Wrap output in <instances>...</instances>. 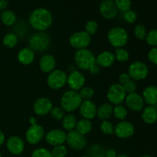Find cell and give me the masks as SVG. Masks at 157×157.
Returning <instances> with one entry per match:
<instances>
[{"instance_id": "cell-1", "label": "cell", "mask_w": 157, "mask_h": 157, "mask_svg": "<svg viewBox=\"0 0 157 157\" xmlns=\"http://www.w3.org/2000/svg\"><path fill=\"white\" fill-rule=\"evenodd\" d=\"M29 24L37 32H45L53 22L50 11L44 8H38L32 11L29 15Z\"/></svg>"}, {"instance_id": "cell-16", "label": "cell", "mask_w": 157, "mask_h": 157, "mask_svg": "<svg viewBox=\"0 0 157 157\" xmlns=\"http://www.w3.org/2000/svg\"><path fill=\"white\" fill-rule=\"evenodd\" d=\"M45 141L48 145L55 146L62 145L66 142L67 134L65 132L60 129H53L48 132L44 136Z\"/></svg>"}, {"instance_id": "cell-12", "label": "cell", "mask_w": 157, "mask_h": 157, "mask_svg": "<svg viewBox=\"0 0 157 157\" xmlns=\"http://www.w3.org/2000/svg\"><path fill=\"white\" fill-rule=\"evenodd\" d=\"M135 127L131 122L126 121H120L114 127V133L120 139H127L134 134Z\"/></svg>"}, {"instance_id": "cell-39", "label": "cell", "mask_w": 157, "mask_h": 157, "mask_svg": "<svg viewBox=\"0 0 157 157\" xmlns=\"http://www.w3.org/2000/svg\"><path fill=\"white\" fill-rule=\"evenodd\" d=\"M64 113H65V111L61 107H54L50 112L52 117L56 121L62 120L64 117L65 116Z\"/></svg>"}, {"instance_id": "cell-24", "label": "cell", "mask_w": 157, "mask_h": 157, "mask_svg": "<svg viewBox=\"0 0 157 157\" xmlns=\"http://www.w3.org/2000/svg\"><path fill=\"white\" fill-rule=\"evenodd\" d=\"M35 52L29 48L21 49L18 54V61L23 65H29L34 61Z\"/></svg>"}, {"instance_id": "cell-15", "label": "cell", "mask_w": 157, "mask_h": 157, "mask_svg": "<svg viewBox=\"0 0 157 157\" xmlns=\"http://www.w3.org/2000/svg\"><path fill=\"white\" fill-rule=\"evenodd\" d=\"M100 13L105 19H113L118 15L117 7L113 0H104L100 5Z\"/></svg>"}, {"instance_id": "cell-40", "label": "cell", "mask_w": 157, "mask_h": 157, "mask_svg": "<svg viewBox=\"0 0 157 157\" xmlns=\"http://www.w3.org/2000/svg\"><path fill=\"white\" fill-rule=\"evenodd\" d=\"M31 157H54L52 151L46 148L35 149L32 153Z\"/></svg>"}, {"instance_id": "cell-37", "label": "cell", "mask_w": 157, "mask_h": 157, "mask_svg": "<svg viewBox=\"0 0 157 157\" xmlns=\"http://www.w3.org/2000/svg\"><path fill=\"white\" fill-rule=\"evenodd\" d=\"M52 153L54 157H65L67 153V148L64 144L55 146L52 150Z\"/></svg>"}, {"instance_id": "cell-21", "label": "cell", "mask_w": 157, "mask_h": 157, "mask_svg": "<svg viewBox=\"0 0 157 157\" xmlns=\"http://www.w3.org/2000/svg\"><path fill=\"white\" fill-rule=\"evenodd\" d=\"M56 66V60L55 57L50 54H45L39 60V67L44 73H51Z\"/></svg>"}, {"instance_id": "cell-55", "label": "cell", "mask_w": 157, "mask_h": 157, "mask_svg": "<svg viewBox=\"0 0 157 157\" xmlns=\"http://www.w3.org/2000/svg\"><path fill=\"white\" fill-rule=\"evenodd\" d=\"M0 16H1V12H0Z\"/></svg>"}, {"instance_id": "cell-53", "label": "cell", "mask_w": 157, "mask_h": 157, "mask_svg": "<svg viewBox=\"0 0 157 157\" xmlns=\"http://www.w3.org/2000/svg\"><path fill=\"white\" fill-rule=\"evenodd\" d=\"M155 107H156V109L157 110V104H156V105H155Z\"/></svg>"}, {"instance_id": "cell-47", "label": "cell", "mask_w": 157, "mask_h": 157, "mask_svg": "<svg viewBox=\"0 0 157 157\" xmlns=\"http://www.w3.org/2000/svg\"><path fill=\"white\" fill-rule=\"evenodd\" d=\"M117 152L113 149H109V150H106L105 157H117Z\"/></svg>"}, {"instance_id": "cell-36", "label": "cell", "mask_w": 157, "mask_h": 157, "mask_svg": "<svg viewBox=\"0 0 157 157\" xmlns=\"http://www.w3.org/2000/svg\"><path fill=\"white\" fill-rule=\"evenodd\" d=\"M146 41L151 47H157V29H153L147 32Z\"/></svg>"}, {"instance_id": "cell-51", "label": "cell", "mask_w": 157, "mask_h": 157, "mask_svg": "<svg viewBox=\"0 0 157 157\" xmlns=\"http://www.w3.org/2000/svg\"><path fill=\"white\" fill-rule=\"evenodd\" d=\"M140 157H153V156H149V155H144V156H140Z\"/></svg>"}, {"instance_id": "cell-17", "label": "cell", "mask_w": 157, "mask_h": 157, "mask_svg": "<svg viewBox=\"0 0 157 157\" xmlns=\"http://www.w3.org/2000/svg\"><path fill=\"white\" fill-rule=\"evenodd\" d=\"M53 108L52 101L47 98H40L35 101L33 104V110L38 116H45Z\"/></svg>"}, {"instance_id": "cell-30", "label": "cell", "mask_w": 157, "mask_h": 157, "mask_svg": "<svg viewBox=\"0 0 157 157\" xmlns=\"http://www.w3.org/2000/svg\"><path fill=\"white\" fill-rule=\"evenodd\" d=\"M2 42L6 47L9 48H15L18 44V37L17 36L15 33L9 32V33L6 34L5 35L4 38H3Z\"/></svg>"}, {"instance_id": "cell-43", "label": "cell", "mask_w": 157, "mask_h": 157, "mask_svg": "<svg viewBox=\"0 0 157 157\" xmlns=\"http://www.w3.org/2000/svg\"><path fill=\"white\" fill-rule=\"evenodd\" d=\"M123 86H124V90L127 92V94H132L136 92V82H135V81H133V80H130L128 82H127Z\"/></svg>"}, {"instance_id": "cell-25", "label": "cell", "mask_w": 157, "mask_h": 157, "mask_svg": "<svg viewBox=\"0 0 157 157\" xmlns=\"http://www.w3.org/2000/svg\"><path fill=\"white\" fill-rule=\"evenodd\" d=\"M113 109L111 104L104 103L97 109V116L102 121H107L113 116Z\"/></svg>"}, {"instance_id": "cell-52", "label": "cell", "mask_w": 157, "mask_h": 157, "mask_svg": "<svg viewBox=\"0 0 157 157\" xmlns=\"http://www.w3.org/2000/svg\"><path fill=\"white\" fill-rule=\"evenodd\" d=\"M81 157H90V156H81Z\"/></svg>"}, {"instance_id": "cell-14", "label": "cell", "mask_w": 157, "mask_h": 157, "mask_svg": "<svg viewBox=\"0 0 157 157\" xmlns=\"http://www.w3.org/2000/svg\"><path fill=\"white\" fill-rule=\"evenodd\" d=\"M85 81L86 79L84 75L78 71H72L70 72L69 75H67V84L71 90L75 91H78L84 87Z\"/></svg>"}, {"instance_id": "cell-31", "label": "cell", "mask_w": 157, "mask_h": 157, "mask_svg": "<svg viewBox=\"0 0 157 157\" xmlns=\"http://www.w3.org/2000/svg\"><path fill=\"white\" fill-rule=\"evenodd\" d=\"M127 113H128L127 108L121 104L115 105L113 109V116L120 121H124V119L127 117Z\"/></svg>"}, {"instance_id": "cell-6", "label": "cell", "mask_w": 157, "mask_h": 157, "mask_svg": "<svg viewBox=\"0 0 157 157\" xmlns=\"http://www.w3.org/2000/svg\"><path fill=\"white\" fill-rule=\"evenodd\" d=\"M75 62L79 68L89 71L94 64H96V57L87 48L78 49L75 54Z\"/></svg>"}, {"instance_id": "cell-35", "label": "cell", "mask_w": 157, "mask_h": 157, "mask_svg": "<svg viewBox=\"0 0 157 157\" xmlns=\"http://www.w3.org/2000/svg\"><path fill=\"white\" fill-rule=\"evenodd\" d=\"M133 33H134L135 37L138 38L139 40H145L146 37L147 35V29L144 25L141 24H137L135 25L134 29H133Z\"/></svg>"}, {"instance_id": "cell-8", "label": "cell", "mask_w": 157, "mask_h": 157, "mask_svg": "<svg viewBox=\"0 0 157 157\" xmlns=\"http://www.w3.org/2000/svg\"><path fill=\"white\" fill-rule=\"evenodd\" d=\"M127 92L124 90V86L119 83L113 84L109 87L107 93V98L109 102L114 105L121 104L127 97Z\"/></svg>"}, {"instance_id": "cell-45", "label": "cell", "mask_w": 157, "mask_h": 157, "mask_svg": "<svg viewBox=\"0 0 157 157\" xmlns=\"http://www.w3.org/2000/svg\"><path fill=\"white\" fill-rule=\"evenodd\" d=\"M118 80H119V84H121V85H124L126 83L128 82L130 80H131V78H130L128 73H122L119 75Z\"/></svg>"}, {"instance_id": "cell-26", "label": "cell", "mask_w": 157, "mask_h": 157, "mask_svg": "<svg viewBox=\"0 0 157 157\" xmlns=\"http://www.w3.org/2000/svg\"><path fill=\"white\" fill-rule=\"evenodd\" d=\"M75 129L78 133H80L81 134L85 135L88 134L89 133H90V131L93 129V124H92L91 121L90 120L87 119H81L80 121H78L77 122V125Z\"/></svg>"}, {"instance_id": "cell-33", "label": "cell", "mask_w": 157, "mask_h": 157, "mask_svg": "<svg viewBox=\"0 0 157 157\" xmlns=\"http://www.w3.org/2000/svg\"><path fill=\"white\" fill-rule=\"evenodd\" d=\"M78 93L82 101H90L94 95V90L92 87L84 86L79 90Z\"/></svg>"}, {"instance_id": "cell-23", "label": "cell", "mask_w": 157, "mask_h": 157, "mask_svg": "<svg viewBox=\"0 0 157 157\" xmlns=\"http://www.w3.org/2000/svg\"><path fill=\"white\" fill-rule=\"evenodd\" d=\"M141 117L146 124H154L157 121V110L155 106H147L144 107L142 110Z\"/></svg>"}, {"instance_id": "cell-27", "label": "cell", "mask_w": 157, "mask_h": 157, "mask_svg": "<svg viewBox=\"0 0 157 157\" xmlns=\"http://www.w3.org/2000/svg\"><path fill=\"white\" fill-rule=\"evenodd\" d=\"M2 22L7 26H12L16 23L17 17L16 15L11 10H5L1 12L0 16Z\"/></svg>"}, {"instance_id": "cell-7", "label": "cell", "mask_w": 157, "mask_h": 157, "mask_svg": "<svg viewBox=\"0 0 157 157\" xmlns=\"http://www.w3.org/2000/svg\"><path fill=\"white\" fill-rule=\"evenodd\" d=\"M67 75L62 70L55 69L48 74L47 78V84L52 90H60L67 84Z\"/></svg>"}, {"instance_id": "cell-49", "label": "cell", "mask_w": 157, "mask_h": 157, "mask_svg": "<svg viewBox=\"0 0 157 157\" xmlns=\"http://www.w3.org/2000/svg\"><path fill=\"white\" fill-rule=\"evenodd\" d=\"M5 141H6V136H5V134L3 133V132L2 130H0V147L4 144Z\"/></svg>"}, {"instance_id": "cell-13", "label": "cell", "mask_w": 157, "mask_h": 157, "mask_svg": "<svg viewBox=\"0 0 157 157\" xmlns=\"http://www.w3.org/2000/svg\"><path fill=\"white\" fill-rule=\"evenodd\" d=\"M124 102L127 108L133 112L142 111L145 105L143 97L136 92L127 94Z\"/></svg>"}, {"instance_id": "cell-22", "label": "cell", "mask_w": 157, "mask_h": 157, "mask_svg": "<svg viewBox=\"0 0 157 157\" xmlns=\"http://www.w3.org/2000/svg\"><path fill=\"white\" fill-rule=\"evenodd\" d=\"M143 99L148 106H155L157 104V87L147 86L143 91Z\"/></svg>"}, {"instance_id": "cell-9", "label": "cell", "mask_w": 157, "mask_h": 157, "mask_svg": "<svg viewBox=\"0 0 157 157\" xmlns=\"http://www.w3.org/2000/svg\"><path fill=\"white\" fill-rule=\"evenodd\" d=\"M149 67L143 61H136L132 63L128 68V75L133 81H143L149 75Z\"/></svg>"}, {"instance_id": "cell-38", "label": "cell", "mask_w": 157, "mask_h": 157, "mask_svg": "<svg viewBox=\"0 0 157 157\" xmlns=\"http://www.w3.org/2000/svg\"><path fill=\"white\" fill-rule=\"evenodd\" d=\"M114 2L116 3L118 10L121 11V12H125L130 10V8H131V0H115Z\"/></svg>"}, {"instance_id": "cell-50", "label": "cell", "mask_w": 157, "mask_h": 157, "mask_svg": "<svg viewBox=\"0 0 157 157\" xmlns=\"http://www.w3.org/2000/svg\"><path fill=\"white\" fill-rule=\"evenodd\" d=\"M117 157H129V156H127V155H125V154H121V155H118V156H117Z\"/></svg>"}, {"instance_id": "cell-18", "label": "cell", "mask_w": 157, "mask_h": 157, "mask_svg": "<svg viewBox=\"0 0 157 157\" xmlns=\"http://www.w3.org/2000/svg\"><path fill=\"white\" fill-rule=\"evenodd\" d=\"M7 150L12 154L21 155L25 150V143L20 136H10L6 141Z\"/></svg>"}, {"instance_id": "cell-41", "label": "cell", "mask_w": 157, "mask_h": 157, "mask_svg": "<svg viewBox=\"0 0 157 157\" xmlns=\"http://www.w3.org/2000/svg\"><path fill=\"white\" fill-rule=\"evenodd\" d=\"M84 29H85L84 31H85V32H87V34H89L90 35H94L98 29V22L95 21H94V20L88 21L87 23H86Z\"/></svg>"}, {"instance_id": "cell-46", "label": "cell", "mask_w": 157, "mask_h": 157, "mask_svg": "<svg viewBox=\"0 0 157 157\" xmlns=\"http://www.w3.org/2000/svg\"><path fill=\"white\" fill-rule=\"evenodd\" d=\"M89 71H90V73L93 75H99V73L101 72V67H100L98 64H95L89 69Z\"/></svg>"}, {"instance_id": "cell-10", "label": "cell", "mask_w": 157, "mask_h": 157, "mask_svg": "<svg viewBox=\"0 0 157 157\" xmlns=\"http://www.w3.org/2000/svg\"><path fill=\"white\" fill-rule=\"evenodd\" d=\"M90 41H91V36L85 31L75 32L69 38V44L77 50L87 48L90 45Z\"/></svg>"}, {"instance_id": "cell-48", "label": "cell", "mask_w": 157, "mask_h": 157, "mask_svg": "<svg viewBox=\"0 0 157 157\" xmlns=\"http://www.w3.org/2000/svg\"><path fill=\"white\" fill-rule=\"evenodd\" d=\"M9 6V2L7 0H0V12L5 11Z\"/></svg>"}, {"instance_id": "cell-19", "label": "cell", "mask_w": 157, "mask_h": 157, "mask_svg": "<svg viewBox=\"0 0 157 157\" xmlns=\"http://www.w3.org/2000/svg\"><path fill=\"white\" fill-rule=\"evenodd\" d=\"M96 104L90 101H83L79 107L80 113L84 119L92 120L97 116Z\"/></svg>"}, {"instance_id": "cell-5", "label": "cell", "mask_w": 157, "mask_h": 157, "mask_svg": "<svg viewBox=\"0 0 157 157\" xmlns=\"http://www.w3.org/2000/svg\"><path fill=\"white\" fill-rule=\"evenodd\" d=\"M31 126L28 128L25 133V140L31 145L39 144L45 136L44 130L42 126L37 124L35 117H32L29 119Z\"/></svg>"}, {"instance_id": "cell-29", "label": "cell", "mask_w": 157, "mask_h": 157, "mask_svg": "<svg viewBox=\"0 0 157 157\" xmlns=\"http://www.w3.org/2000/svg\"><path fill=\"white\" fill-rule=\"evenodd\" d=\"M106 150L100 144H93L87 149V156L90 157H105Z\"/></svg>"}, {"instance_id": "cell-44", "label": "cell", "mask_w": 157, "mask_h": 157, "mask_svg": "<svg viewBox=\"0 0 157 157\" xmlns=\"http://www.w3.org/2000/svg\"><path fill=\"white\" fill-rule=\"evenodd\" d=\"M147 57L150 62L153 63L155 65H157V47L152 48L148 52Z\"/></svg>"}, {"instance_id": "cell-42", "label": "cell", "mask_w": 157, "mask_h": 157, "mask_svg": "<svg viewBox=\"0 0 157 157\" xmlns=\"http://www.w3.org/2000/svg\"><path fill=\"white\" fill-rule=\"evenodd\" d=\"M124 18L129 24H133L137 19V14L133 10H128L124 12Z\"/></svg>"}, {"instance_id": "cell-4", "label": "cell", "mask_w": 157, "mask_h": 157, "mask_svg": "<svg viewBox=\"0 0 157 157\" xmlns=\"http://www.w3.org/2000/svg\"><path fill=\"white\" fill-rule=\"evenodd\" d=\"M107 39L110 44L115 48H124L128 42V32L122 27H113L107 32Z\"/></svg>"}, {"instance_id": "cell-3", "label": "cell", "mask_w": 157, "mask_h": 157, "mask_svg": "<svg viewBox=\"0 0 157 157\" xmlns=\"http://www.w3.org/2000/svg\"><path fill=\"white\" fill-rule=\"evenodd\" d=\"M82 99L78 91L69 90L64 92L61 98V107L67 113H71L78 110L82 103Z\"/></svg>"}, {"instance_id": "cell-32", "label": "cell", "mask_w": 157, "mask_h": 157, "mask_svg": "<svg viewBox=\"0 0 157 157\" xmlns=\"http://www.w3.org/2000/svg\"><path fill=\"white\" fill-rule=\"evenodd\" d=\"M115 59L121 63H125L130 58V54L128 51L124 49V48H116L114 52Z\"/></svg>"}, {"instance_id": "cell-20", "label": "cell", "mask_w": 157, "mask_h": 157, "mask_svg": "<svg viewBox=\"0 0 157 157\" xmlns=\"http://www.w3.org/2000/svg\"><path fill=\"white\" fill-rule=\"evenodd\" d=\"M115 61L116 59H115L114 54L109 51L101 52L96 57V64L100 67H104V68L111 67L114 64Z\"/></svg>"}, {"instance_id": "cell-11", "label": "cell", "mask_w": 157, "mask_h": 157, "mask_svg": "<svg viewBox=\"0 0 157 157\" xmlns=\"http://www.w3.org/2000/svg\"><path fill=\"white\" fill-rule=\"evenodd\" d=\"M66 143L71 149L74 150H82L87 146V138L85 136L74 130L67 134Z\"/></svg>"}, {"instance_id": "cell-28", "label": "cell", "mask_w": 157, "mask_h": 157, "mask_svg": "<svg viewBox=\"0 0 157 157\" xmlns=\"http://www.w3.org/2000/svg\"><path fill=\"white\" fill-rule=\"evenodd\" d=\"M77 118L75 115L69 114L65 115L62 119V127L67 131H71L74 130L77 125Z\"/></svg>"}, {"instance_id": "cell-34", "label": "cell", "mask_w": 157, "mask_h": 157, "mask_svg": "<svg viewBox=\"0 0 157 157\" xmlns=\"http://www.w3.org/2000/svg\"><path fill=\"white\" fill-rule=\"evenodd\" d=\"M100 130L105 135H113L114 133V126L108 120L102 121L100 124Z\"/></svg>"}, {"instance_id": "cell-54", "label": "cell", "mask_w": 157, "mask_h": 157, "mask_svg": "<svg viewBox=\"0 0 157 157\" xmlns=\"http://www.w3.org/2000/svg\"><path fill=\"white\" fill-rule=\"evenodd\" d=\"M0 157H2V154H1V153H0Z\"/></svg>"}, {"instance_id": "cell-2", "label": "cell", "mask_w": 157, "mask_h": 157, "mask_svg": "<svg viewBox=\"0 0 157 157\" xmlns=\"http://www.w3.org/2000/svg\"><path fill=\"white\" fill-rule=\"evenodd\" d=\"M29 45L35 52H44L51 45L50 37L44 32H35L29 37Z\"/></svg>"}]
</instances>
